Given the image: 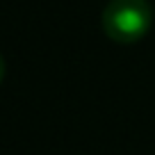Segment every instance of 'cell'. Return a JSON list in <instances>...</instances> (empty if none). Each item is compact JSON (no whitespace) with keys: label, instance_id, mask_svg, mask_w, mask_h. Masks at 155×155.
<instances>
[{"label":"cell","instance_id":"obj_1","mask_svg":"<svg viewBox=\"0 0 155 155\" xmlns=\"http://www.w3.org/2000/svg\"><path fill=\"white\" fill-rule=\"evenodd\" d=\"M150 23L153 9L148 0H110L101 16L103 32L116 44H135L144 39Z\"/></svg>","mask_w":155,"mask_h":155},{"label":"cell","instance_id":"obj_2","mask_svg":"<svg viewBox=\"0 0 155 155\" xmlns=\"http://www.w3.org/2000/svg\"><path fill=\"white\" fill-rule=\"evenodd\" d=\"M2 80H5V59L0 55V84H2Z\"/></svg>","mask_w":155,"mask_h":155}]
</instances>
